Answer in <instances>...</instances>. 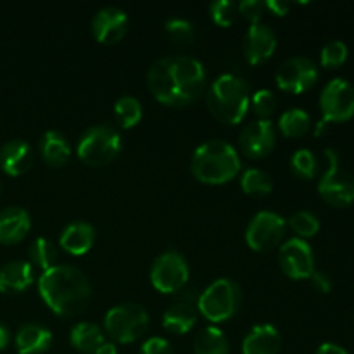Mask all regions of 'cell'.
<instances>
[{"mask_svg":"<svg viewBox=\"0 0 354 354\" xmlns=\"http://www.w3.org/2000/svg\"><path fill=\"white\" fill-rule=\"evenodd\" d=\"M147 88L165 106H190L206 90V69L203 62L190 55H168L149 68Z\"/></svg>","mask_w":354,"mask_h":354,"instance_id":"obj_1","label":"cell"},{"mask_svg":"<svg viewBox=\"0 0 354 354\" xmlns=\"http://www.w3.org/2000/svg\"><path fill=\"white\" fill-rule=\"evenodd\" d=\"M38 294L50 311L64 318L78 317L92 297L88 279L71 265H55L38 279Z\"/></svg>","mask_w":354,"mask_h":354,"instance_id":"obj_2","label":"cell"},{"mask_svg":"<svg viewBox=\"0 0 354 354\" xmlns=\"http://www.w3.org/2000/svg\"><path fill=\"white\" fill-rule=\"evenodd\" d=\"M242 161L237 149L227 140L213 138L196 149L190 171L204 185H223L241 173Z\"/></svg>","mask_w":354,"mask_h":354,"instance_id":"obj_3","label":"cell"},{"mask_svg":"<svg viewBox=\"0 0 354 354\" xmlns=\"http://www.w3.org/2000/svg\"><path fill=\"white\" fill-rule=\"evenodd\" d=\"M206 104L214 120L223 124H239L251 107V88L244 78L225 73L211 83Z\"/></svg>","mask_w":354,"mask_h":354,"instance_id":"obj_4","label":"cell"},{"mask_svg":"<svg viewBox=\"0 0 354 354\" xmlns=\"http://www.w3.org/2000/svg\"><path fill=\"white\" fill-rule=\"evenodd\" d=\"M123 149V140L111 124H95L82 133L76 144L80 161L92 168H102L113 162Z\"/></svg>","mask_w":354,"mask_h":354,"instance_id":"obj_5","label":"cell"},{"mask_svg":"<svg viewBox=\"0 0 354 354\" xmlns=\"http://www.w3.org/2000/svg\"><path fill=\"white\" fill-rule=\"evenodd\" d=\"M242 303V290L237 282L230 279H218L199 294L197 308L211 324H225L237 315Z\"/></svg>","mask_w":354,"mask_h":354,"instance_id":"obj_6","label":"cell"},{"mask_svg":"<svg viewBox=\"0 0 354 354\" xmlns=\"http://www.w3.org/2000/svg\"><path fill=\"white\" fill-rule=\"evenodd\" d=\"M104 328L114 342L130 344L147 332L149 313L142 304H118L111 308L104 317Z\"/></svg>","mask_w":354,"mask_h":354,"instance_id":"obj_7","label":"cell"},{"mask_svg":"<svg viewBox=\"0 0 354 354\" xmlns=\"http://www.w3.org/2000/svg\"><path fill=\"white\" fill-rule=\"evenodd\" d=\"M327 169L318 180V194L334 207H348L354 203V176L341 166L334 149H325Z\"/></svg>","mask_w":354,"mask_h":354,"instance_id":"obj_8","label":"cell"},{"mask_svg":"<svg viewBox=\"0 0 354 354\" xmlns=\"http://www.w3.org/2000/svg\"><path fill=\"white\" fill-rule=\"evenodd\" d=\"M287 221L273 211H259L249 221L245 242L256 252H270L283 244Z\"/></svg>","mask_w":354,"mask_h":354,"instance_id":"obj_9","label":"cell"},{"mask_svg":"<svg viewBox=\"0 0 354 354\" xmlns=\"http://www.w3.org/2000/svg\"><path fill=\"white\" fill-rule=\"evenodd\" d=\"M190 270L187 259L176 251H166L154 259L151 283L161 294H178L189 282Z\"/></svg>","mask_w":354,"mask_h":354,"instance_id":"obj_10","label":"cell"},{"mask_svg":"<svg viewBox=\"0 0 354 354\" xmlns=\"http://www.w3.org/2000/svg\"><path fill=\"white\" fill-rule=\"evenodd\" d=\"M325 123H346L354 116V86L348 80L334 78L320 93Z\"/></svg>","mask_w":354,"mask_h":354,"instance_id":"obj_11","label":"cell"},{"mask_svg":"<svg viewBox=\"0 0 354 354\" xmlns=\"http://www.w3.org/2000/svg\"><path fill=\"white\" fill-rule=\"evenodd\" d=\"M275 82L282 92L304 93L318 82V68L310 57L294 55L283 61L275 73Z\"/></svg>","mask_w":354,"mask_h":354,"instance_id":"obj_12","label":"cell"},{"mask_svg":"<svg viewBox=\"0 0 354 354\" xmlns=\"http://www.w3.org/2000/svg\"><path fill=\"white\" fill-rule=\"evenodd\" d=\"M279 265L292 280H308L315 272V254L308 241L292 237L279 249Z\"/></svg>","mask_w":354,"mask_h":354,"instance_id":"obj_13","label":"cell"},{"mask_svg":"<svg viewBox=\"0 0 354 354\" xmlns=\"http://www.w3.org/2000/svg\"><path fill=\"white\" fill-rule=\"evenodd\" d=\"M199 294L194 289H185L178 292L176 301L162 315V327L169 334L185 335L194 328L199 318V308H197Z\"/></svg>","mask_w":354,"mask_h":354,"instance_id":"obj_14","label":"cell"},{"mask_svg":"<svg viewBox=\"0 0 354 354\" xmlns=\"http://www.w3.org/2000/svg\"><path fill=\"white\" fill-rule=\"evenodd\" d=\"M277 144V130L272 120L251 121L239 135V145L249 159H263Z\"/></svg>","mask_w":354,"mask_h":354,"instance_id":"obj_15","label":"cell"},{"mask_svg":"<svg viewBox=\"0 0 354 354\" xmlns=\"http://www.w3.org/2000/svg\"><path fill=\"white\" fill-rule=\"evenodd\" d=\"M130 19L123 9L114 6L102 7L97 10L92 19V35L99 44L114 45L121 41L127 35Z\"/></svg>","mask_w":354,"mask_h":354,"instance_id":"obj_16","label":"cell"},{"mask_svg":"<svg viewBox=\"0 0 354 354\" xmlns=\"http://www.w3.org/2000/svg\"><path fill=\"white\" fill-rule=\"evenodd\" d=\"M277 50V37L268 24H251L244 37V55L249 64L259 66L272 59Z\"/></svg>","mask_w":354,"mask_h":354,"instance_id":"obj_17","label":"cell"},{"mask_svg":"<svg viewBox=\"0 0 354 354\" xmlns=\"http://www.w3.org/2000/svg\"><path fill=\"white\" fill-rule=\"evenodd\" d=\"M35 152L28 142L12 138L0 147V168L9 176H21L31 169Z\"/></svg>","mask_w":354,"mask_h":354,"instance_id":"obj_18","label":"cell"},{"mask_svg":"<svg viewBox=\"0 0 354 354\" xmlns=\"http://www.w3.org/2000/svg\"><path fill=\"white\" fill-rule=\"evenodd\" d=\"M95 244V228L88 221H73L59 235V248L71 256H83Z\"/></svg>","mask_w":354,"mask_h":354,"instance_id":"obj_19","label":"cell"},{"mask_svg":"<svg viewBox=\"0 0 354 354\" xmlns=\"http://www.w3.org/2000/svg\"><path fill=\"white\" fill-rule=\"evenodd\" d=\"M30 230L31 218L26 209L10 206L0 211V244H17L30 234Z\"/></svg>","mask_w":354,"mask_h":354,"instance_id":"obj_20","label":"cell"},{"mask_svg":"<svg viewBox=\"0 0 354 354\" xmlns=\"http://www.w3.org/2000/svg\"><path fill=\"white\" fill-rule=\"evenodd\" d=\"M35 282V268L30 261L16 259L0 268V292L21 294L30 289Z\"/></svg>","mask_w":354,"mask_h":354,"instance_id":"obj_21","label":"cell"},{"mask_svg":"<svg viewBox=\"0 0 354 354\" xmlns=\"http://www.w3.org/2000/svg\"><path fill=\"white\" fill-rule=\"evenodd\" d=\"M280 348V332L270 324L252 327L242 341V354H279Z\"/></svg>","mask_w":354,"mask_h":354,"instance_id":"obj_22","label":"cell"},{"mask_svg":"<svg viewBox=\"0 0 354 354\" xmlns=\"http://www.w3.org/2000/svg\"><path fill=\"white\" fill-rule=\"evenodd\" d=\"M52 332L38 324H24L17 328L14 344L19 354H44L50 349Z\"/></svg>","mask_w":354,"mask_h":354,"instance_id":"obj_23","label":"cell"},{"mask_svg":"<svg viewBox=\"0 0 354 354\" xmlns=\"http://www.w3.org/2000/svg\"><path fill=\"white\" fill-rule=\"evenodd\" d=\"M40 156L52 168H61L71 158V145L61 131L48 130L40 138Z\"/></svg>","mask_w":354,"mask_h":354,"instance_id":"obj_24","label":"cell"},{"mask_svg":"<svg viewBox=\"0 0 354 354\" xmlns=\"http://www.w3.org/2000/svg\"><path fill=\"white\" fill-rule=\"evenodd\" d=\"M69 342L73 348L82 354H93L106 342L102 328L95 324L82 322L76 324L69 332Z\"/></svg>","mask_w":354,"mask_h":354,"instance_id":"obj_25","label":"cell"},{"mask_svg":"<svg viewBox=\"0 0 354 354\" xmlns=\"http://www.w3.org/2000/svg\"><path fill=\"white\" fill-rule=\"evenodd\" d=\"M196 354H230V344L223 332L214 325L204 327L194 339Z\"/></svg>","mask_w":354,"mask_h":354,"instance_id":"obj_26","label":"cell"},{"mask_svg":"<svg viewBox=\"0 0 354 354\" xmlns=\"http://www.w3.org/2000/svg\"><path fill=\"white\" fill-rule=\"evenodd\" d=\"M311 128V116L301 107H292L279 118V130L287 138H299Z\"/></svg>","mask_w":354,"mask_h":354,"instance_id":"obj_27","label":"cell"},{"mask_svg":"<svg viewBox=\"0 0 354 354\" xmlns=\"http://www.w3.org/2000/svg\"><path fill=\"white\" fill-rule=\"evenodd\" d=\"M142 116H144V109H142V104L137 97L123 95L114 104V118H116L118 124L124 130L137 127L142 121Z\"/></svg>","mask_w":354,"mask_h":354,"instance_id":"obj_28","label":"cell"},{"mask_svg":"<svg viewBox=\"0 0 354 354\" xmlns=\"http://www.w3.org/2000/svg\"><path fill=\"white\" fill-rule=\"evenodd\" d=\"M30 263L35 270H41V273L50 270L52 266H55L57 261V248H55L54 242L47 237H38L35 239L33 244L30 245Z\"/></svg>","mask_w":354,"mask_h":354,"instance_id":"obj_29","label":"cell"},{"mask_svg":"<svg viewBox=\"0 0 354 354\" xmlns=\"http://www.w3.org/2000/svg\"><path fill=\"white\" fill-rule=\"evenodd\" d=\"M242 192L252 197H266L273 190V180L259 168H248L241 175Z\"/></svg>","mask_w":354,"mask_h":354,"instance_id":"obj_30","label":"cell"},{"mask_svg":"<svg viewBox=\"0 0 354 354\" xmlns=\"http://www.w3.org/2000/svg\"><path fill=\"white\" fill-rule=\"evenodd\" d=\"M290 171L301 180H313L318 173V159L310 149H297L290 156Z\"/></svg>","mask_w":354,"mask_h":354,"instance_id":"obj_31","label":"cell"},{"mask_svg":"<svg viewBox=\"0 0 354 354\" xmlns=\"http://www.w3.org/2000/svg\"><path fill=\"white\" fill-rule=\"evenodd\" d=\"M165 31L171 44L178 45V47H187L196 38V26L183 17H171V19L166 21Z\"/></svg>","mask_w":354,"mask_h":354,"instance_id":"obj_32","label":"cell"},{"mask_svg":"<svg viewBox=\"0 0 354 354\" xmlns=\"http://www.w3.org/2000/svg\"><path fill=\"white\" fill-rule=\"evenodd\" d=\"M287 225L296 234V237L303 239V241L315 237L320 232V220L313 213H310V211H297V213H294L289 218V221H287Z\"/></svg>","mask_w":354,"mask_h":354,"instance_id":"obj_33","label":"cell"},{"mask_svg":"<svg viewBox=\"0 0 354 354\" xmlns=\"http://www.w3.org/2000/svg\"><path fill=\"white\" fill-rule=\"evenodd\" d=\"M209 16L214 24L221 28H228L237 19L239 7L232 0H214L209 6Z\"/></svg>","mask_w":354,"mask_h":354,"instance_id":"obj_34","label":"cell"},{"mask_svg":"<svg viewBox=\"0 0 354 354\" xmlns=\"http://www.w3.org/2000/svg\"><path fill=\"white\" fill-rule=\"evenodd\" d=\"M348 54H349V48L344 41L332 40V41H328L327 45H324V48H322L320 62H322V66L327 69L339 68V66H342L346 62Z\"/></svg>","mask_w":354,"mask_h":354,"instance_id":"obj_35","label":"cell"},{"mask_svg":"<svg viewBox=\"0 0 354 354\" xmlns=\"http://www.w3.org/2000/svg\"><path fill=\"white\" fill-rule=\"evenodd\" d=\"M251 107L256 113L258 120H270L277 111V97L272 90L263 88L251 95Z\"/></svg>","mask_w":354,"mask_h":354,"instance_id":"obj_36","label":"cell"},{"mask_svg":"<svg viewBox=\"0 0 354 354\" xmlns=\"http://www.w3.org/2000/svg\"><path fill=\"white\" fill-rule=\"evenodd\" d=\"M239 14L249 21L251 24L261 23L263 14L266 12V6L263 0H242L237 3Z\"/></svg>","mask_w":354,"mask_h":354,"instance_id":"obj_37","label":"cell"},{"mask_svg":"<svg viewBox=\"0 0 354 354\" xmlns=\"http://www.w3.org/2000/svg\"><path fill=\"white\" fill-rule=\"evenodd\" d=\"M140 354H175V349L166 339L151 337L144 342Z\"/></svg>","mask_w":354,"mask_h":354,"instance_id":"obj_38","label":"cell"},{"mask_svg":"<svg viewBox=\"0 0 354 354\" xmlns=\"http://www.w3.org/2000/svg\"><path fill=\"white\" fill-rule=\"evenodd\" d=\"M308 280H310L311 286H313L320 294H328L332 290V280L325 272H318V270H315Z\"/></svg>","mask_w":354,"mask_h":354,"instance_id":"obj_39","label":"cell"},{"mask_svg":"<svg viewBox=\"0 0 354 354\" xmlns=\"http://www.w3.org/2000/svg\"><path fill=\"white\" fill-rule=\"evenodd\" d=\"M265 6H266V10H270V12L275 14V16L283 17L290 12L292 3L286 2V0H266Z\"/></svg>","mask_w":354,"mask_h":354,"instance_id":"obj_40","label":"cell"},{"mask_svg":"<svg viewBox=\"0 0 354 354\" xmlns=\"http://www.w3.org/2000/svg\"><path fill=\"white\" fill-rule=\"evenodd\" d=\"M315 354H349L342 346L334 344V342H324Z\"/></svg>","mask_w":354,"mask_h":354,"instance_id":"obj_41","label":"cell"},{"mask_svg":"<svg viewBox=\"0 0 354 354\" xmlns=\"http://www.w3.org/2000/svg\"><path fill=\"white\" fill-rule=\"evenodd\" d=\"M9 342H10L9 328H7L6 325L0 322V351H3V349L7 348V346H9Z\"/></svg>","mask_w":354,"mask_h":354,"instance_id":"obj_42","label":"cell"},{"mask_svg":"<svg viewBox=\"0 0 354 354\" xmlns=\"http://www.w3.org/2000/svg\"><path fill=\"white\" fill-rule=\"evenodd\" d=\"M93 354H118V348L114 342H104Z\"/></svg>","mask_w":354,"mask_h":354,"instance_id":"obj_43","label":"cell"},{"mask_svg":"<svg viewBox=\"0 0 354 354\" xmlns=\"http://www.w3.org/2000/svg\"><path fill=\"white\" fill-rule=\"evenodd\" d=\"M327 127H328V123H325L324 120H320L317 124H315V135H317V137L318 135H322L325 130H327Z\"/></svg>","mask_w":354,"mask_h":354,"instance_id":"obj_44","label":"cell"},{"mask_svg":"<svg viewBox=\"0 0 354 354\" xmlns=\"http://www.w3.org/2000/svg\"><path fill=\"white\" fill-rule=\"evenodd\" d=\"M0 197H2V182H0Z\"/></svg>","mask_w":354,"mask_h":354,"instance_id":"obj_45","label":"cell"}]
</instances>
